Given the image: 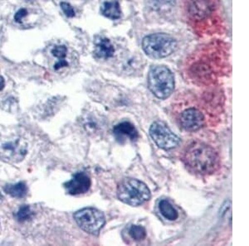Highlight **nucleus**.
<instances>
[{
  "label": "nucleus",
  "instance_id": "nucleus-1",
  "mask_svg": "<svg viewBox=\"0 0 249 246\" xmlns=\"http://www.w3.org/2000/svg\"><path fill=\"white\" fill-rule=\"evenodd\" d=\"M181 161L196 175L210 176L220 167V155L215 148L200 139L189 142L182 151Z\"/></svg>",
  "mask_w": 249,
  "mask_h": 246
},
{
  "label": "nucleus",
  "instance_id": "nucleus-2",
  "mask_svg": "<svg viewBox=\"0 0 249 246\" xmlns=\"http://www.w3.org/2000/svg\"><path fill=\"white\" fill-rule=\"evenodd\" d=\"M208 106L198 99L180 97L173 103L172 115L178 127L187 132H196L205 127L209 115Z\"/></svg>",
  "mask_w": 249,
  "mask_h": 246
},
{
  "label": "nucleus",
  "instance_id": "nucleus-3",
  "mask_svg": "<svg viewBox=\"0 0 249 246\" xmlns=\"http://www.w3.org/2000/svg\"><path fill=\"white\" fill-rule=\"evenodd\" d=\"M28 143L15 129L0 125V159L17 164L25 158Z\"/></svg>",
  "mask_w": 249,
  "mask_h": 246
},
{
  "label": "nucleus",
  "instance_id": "nucleus-4",
  "mask_svg": "<svg viewBox=\"0 0 249 246\" xmlns=\"http://www.w3.org/2000/svg\"><path fill=\"white\" fill-rule=\"evenodd\" d=\"M117 197L120 201L132 207H138L149 201L150 189L137 179H124L117 187Z\"/></svg>",
  "mask_w": 249,
  "mask_h": 246
},
{
  "label": "nucleus",
  "instance_id": "nucleus-5",
  "mask_svg": "<svg viewBox=\"0 0 249 246\" xmlns=\"http://www.w3.org/2000/svg\"><path fill=\"white\" fill-rule=\"evenodd\" d=\"M148 86L157 98L166 99L175 89V78L172 72L164 66L150 68L148 74Z\"/></svg>",
  "mask_w": 249,
  "mask_h": 246
},
{
  "label": "nucleus",
  "instance_id": "nucleus-6",
  "mask_svg": "<svg viewBox=\"0 0 249 246\" xmlns=\"http://www.w3.org/2000/svg\"><path fill=\"white\" fill-rule=\"evenodd\" d=\"M176 40L167 34L156 33L145 37L142 42L144 52L153 58H164L170 56L176 49Z\"/></svg>",
  "mask_w": 249,
  "mask_h": 246
},
{
  "label": "nucleus",
  "instance_id": "nucleus-7",
  "mask_svg": "<svg viewBox=\"0 0 249 246\" xmlns=\"http://www.w3.org/2000/svg\"><path fill=\"white\" fill-rule=\"evenodd\" d=\"M73 217L82 230L91 235H97L106 223L104 214L95 208L80 210L74 214Z\"/></svg>",
  "mask_w": 249,
  "mask_h": 246
},
{
  "label": "nucleus",
  "instance_id": "nucleus-8",
  "mask_svg": "<svg viewBox=\"0 0 249 246\" xmlns=\"http://www.w3.org/2000/svg\"><path fill=\"white\" fill-rule=\"evenodd\" d=\"M149 132L157 146L163 149H173L177 147L180 142L178 136L173 133L164 122H154Z\"/></svg>",
  "mask_w": 249,
  "mask_h": 246
},
{
  "label": "nucleus",
  "instance_id": "nucleus-9",
  "mask_svg": "<svg viewBox=\"0 0 249 246\" xmlns=\"http://www.w3.org/2000/svg\"><path fill=\"white\" fill-rule=\"evenodd\" d=\"M64 187L70 195H80L88 193L91 187V179L84 172H78L70 181L64 183Z\"/></svg>",
  "mask_w": 249,
  "mask_h": 246
},
{
  "label": "nucleus",
  "instance_id": "nucleus-10",
  "mask_svg": "<svg viewBox=\"0 0 249 246\" xmlns=\"http://www.w3.org/2000/svg\"><path fill=\"white\" fill-rule=\"evenodd\" d=\"M82 125L90 135H99L105 130L107 121L99 114L88 112L82 115Z\"/></svg>",
  "mask_w": 249,
  "mask_h": 246
},
{
  "label": "nucleus",
  "instance_id": "nucleus-11",
  "mask_svg": "<svg viewBox=\"0 0 249 246\" xmlns=\"http://www.w3.org/2000/svg\"><path fill=\"white\" fill-rule=\"evenodd\" d=\"M189 14L196 20H203L214 11L213 0H190L188 7Z\"/></svg>",
  "mask_w": 249,
  "mask_h": 246
},
{
  "label": "nucleus",
  "instance_id": "nucleus-12",
  "mask_svg": "<svg viewBox=\"0 0 249 246\" xmlns=\"http://www.w3.org/2000/svg\"><path fill=\"white\" fill-rule=\"evenodd\" d=\"M113 134L116 140L121 144L127 140L135 141L139 137L135 125L128 121L122 122L116 125L113 129Z\"/></svg>",
  "mask_w": 249,
  "mask_h": 246
},
{
  "label": "nucleus",
  "instance_id": "nucleus-13",
  "mask_svg": "<svg viewBox=\"0 0 249 246\" xmlns=\"http://www.w3.org/2000/svg\"><path fill=\"white\" fill-rule=\"evenodd\" d=\"M94 53L99 59H108L113 56L115 49L107 38H102L96 43Z\"/></svg>",
  "mask_w": 249,
  "mask_h": 246
},
{
  "label": "nucleus",
  "instance_id": "nucleus-14",
  "mask_svg": "<svg viewBox=\"0 0 249 246\" xmlns=\"http://www.w3.org/2000/svg\"><path fill=\"white\" fill-rule=\"evenodd\" d=\"M101 12L102 15H104L106 17L112 20L118 19L122 15L119 3L116 0L107 1L103 3L101 8Z\"/></svg>",
  "mask_w": 249,
  "mask_h": 246
},
{
  "label": "nucleus",
  "instance_id": "nucleus-15",
  "mask_svg": "<svg viewBox=\"0 0 249 246\" xmlns=\"http://www.w3.org/2000/svg\"><path fill=\"white\" fill-rule=\"evenodd\" d=\"M51 52L53 56L57 59V63L53 66L55 71H59L62 68L68 67L69 64L68 61L66 60L68 49L65 46H56L52 49Z\"/></svg>",
  "mask_w": 249,
  "mask_h": 246
},
{
  "label": "nucleus",
  "instance_id": "nucleus-16",
  "mask_svg": "<svg viewBox=\"0 0 249 246\" xmlns=\"http://www.w3.org/2000/svg\"><path fill=\"white\" fill-rule=\"evenodd\" d=\"M3 190L7 194L15 198L24 197L28 193L27 185L22 181L16 184H8L3 187Z\"/></svg>",
  "mask_w": 249,
  "mask_h": 246
},
{
  "label": "nucleus",
  "instance_id": "nucleus-17",
  "mask_svg": "<svg viewBox=\"0 0 249 246\" xmlns=\"http://www.w3.org/2000/svg\"><path fill=\"white\" fill-rule=\"evenodd\" d=\"M159 209H160V212L161 213L162 215L167 220L175 221L178 218V215L177 211L173 207L172 205L170 203V201L165 199L160 201Z\"/></svg>",
  "mask_w": 249,
  "mask_h": 246
},
{
  "label": "nucleus",
  "instance_id": "nucleus-18",
  "mask_svg": "<svg viewBox=\"0 0 249 246\" xmlns=\"http://www.w3.org/2000/svg\"><path fill=\"white\" fill-rule=\"evenodd\" d=\"M33 215H34V213L32 212L31 208L29 206H23V207H20L16 213L15 217L19 222H24V221H29V219H31Z\"/></svg>",
  "mask_w": 249,
  "mask_h": 246
},
{
  "label": "nucleus",
  "instance_id": "nucleus-19",
  "mask_svg": "<svg viewBox=\"0 0 249 246\" xmlns=\"http://www.w3.org/2000/svg\"><path fill=\"white\" fill-rule=\"evenodd\" d=\"M129 234L136 241H142L146 237V230L142 226H132L129 230Z\"/></svg>",
  "mask_w": 249,
  "mask_h": 246
},
{
  "label": "nucleus",
  "instance_id": "nucleus-20",
  "mask_svg": "<svg viewBox=\"0 0 249 246\" xmlns=\"http://www.w3.org/2000/svg\"><path fill=\"white\" fill-rule=\"evenodd\" d=\"M61 9L64 13V15L68 17H73L75 16V11H74L73 8L71 7L70 3H66V2H62L61 3Z\"/></svg>",
  "mask_w": 249,
  "mask_h": 246
},
{
  "label": "nucleus",
  "instance_id": "nucleus-21",
  "mask_svg": "<svg viewBox=\"0 0 249 246\" xmlns=\"http://www.w3.org/2000/svg\"><path fill=\"white\" fill-rule=\"evenodd\" d=\"M28 15V11L25 9H21L15 14V20L17 23H20L22 19Z\"/></svg>",
  "mask_w": 249,
  "mask_h": 246
},
{
  "label": "nucleus",
  "instance_id": "nucleus-22",
  "mask_svg": "<svg viewBox=\"0 0 249 246\" xmlns=\"http://www.w3.org/2000/svg\"><path fill=\"white\" fill-rule=\"evenodd\" d=\"M173 0H156V3H158L159 5H163V4H167V3H170Z\"/></svg>",
  "mask_w": 249,
  "mask_h": 246
},
{
  "label": "nucleus",
  "instance_id": "nucleus-23",
  "mask_svg": "<svg viewBox=\"0 0 249 246\" xmlns=\"http://www.w3.org/2000/svg\"><path fill=\"white\" fill-rule=\"evenodd\" d=\"M4 85H5L4 79H3V77L0 76V91H2V90H3V88H4Z\"/></svg>",
  "mask_w": 249,
  "mask_h": 246
}]
</instances>
